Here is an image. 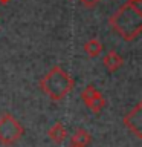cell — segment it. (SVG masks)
<instances>
[{"label": "cell", "instance_id": "1", "mask_svg": "<svg viewBox=\"0 0 142 147\" xmlns=\"http://www.w3.org/2000/svg\"><path fill=\"white\" fill-rule=\"evenodd\" d=\"M112 29L125 41H133L142 32V9L141 5L127 2L109 18Z\"/></svg>", "mask_w": 142, "mask_h": 147}, {"label": "cell", "instance_id": "2", "mask_svg": "<svg viewBox=\"0 0 142 147\" xmlns=\"http://www.w3.org/2000/svg\"><path fill=\"white\" fill-rule=\"evenodd\" d=\"M73 78L60 66H54L40 80V89L52 101H61L66 98L73 89Z\"/></svg>", "mask_w": 142, "mask_h": 147}, {"label": "cell", "instance_id": "3", "mask_svg": "<svg viewBox=\"0 0 142 147\" xmlns=\"http://www.w3.org/2000/svg\"><path fill=\"white\" fill-rule=\"evenodd\" d=\"M25 133V129L11 113L0 117V142L3 146H14Z\"/></svg>", "mask_w": 142, "mask_h": 147}, {"label": "cell", "instance_id": "4", "mask_svg": "<svg viewBox=\"0 0 142 147\" xmlns=\"http://www.w3.org/2000/svg\"><path fill=\"white\" fill-rule=\"evenodd\" d=\"M81 100L87 106V109L92 110L93 113H101L102 109L105 107V100L101 95V92L95 86L89 84L84 90L81 92Z\"/></svg>", "mask_w": 142, "mask_h": 147}, {"label": "cell", "instance_id": "5", "mask_svg": "<svg viewBox=\"0 0 142 147\" xmlns=\"http://www.w3.org/2000/svg\"><path fill=\"white\" fill-rule=\"evenodd\" d=\"M124 124L137 140H141L142 138V103H137L135 109H131L124 117Z\"/></svg>", "mask_w": 142, "mask_h": 147}, {"label": "cell", "instance_id": "6", "mask_svg": "<svg viewBox=\"0 0 142 147\" xmlns=\"http://www.w3.org/2000/svg\"><path fill=\"white\" fill-rule=\"evenodd\" d=\"M102 64L109 72H116L124 66V58L116 52V51H109V52L102 57Z\"/></svg>", "mask_w": 142, "mask_h": 147}, {"label": "cell", "instance_id": "7", "mask_svg": "<svg viewBox=\"0 0 142 147\" xmlns=\"http://www.w3.org/2000/svg\"><path fill=\"white\" fill-rule=\"evenodd\" d=\"M48 136L54 144H61L67 138V130L63 126V123H55L52 127L48 130Z\"/></svg>", "mask_w": 142, "mask_h": 147}, {"label": "cell", "instance_id": "8", "mask_svg": "<svg viewBox=\"0 0 142 147\" xmlns=\"http://www.w3.org/2000/svg\"><path fill=\"white\" fill-rule=\"evenodd\" d=\"M90 133L86 129H76L70 138V147H87L90 144Z\"/></svg>", "mask_w": 142, "mask_h": 147}, {"label": "cell", "instance_id": "9", "mask_svg": "<svg viewBox=\"0 0 142 147\" xmlns=\"http://www.w3.org/2000/svg\"><path fill=\"white\" fill-rule=\"evenodd\" d=\"M84 51L90 58H96L102 54V43L98 38H89L84 43Z\"/></svg>", "mask_w": 142, "mask_h": 147}, {"label": "cell", "instance_id": "10", "mask_svg": "<svg viewBox=\"0 0 142 147\" xmlns=\"http://www.w3.org/2000/svg\"><path fill=\"white\" fill-rule=\"evenodd\" d=\"M82 6H86V8H93V6H96L101 0H78Z\"/></svg>", "mask_w": 142, "mask_h": 147}, {"label": "cell", "instance_id": "11", "mask_svg": "<svg viewBox=\"0 0 142 147\" xmlns=\"http://www.w3.org/2000/svg\"><path fill=\"white\" fill-rule=\"evenodd\" d=\"M128 2H130V3H135V5H141L142 0H128Z\"/></svg>", "mask_w": 142, "mask_h": 147}, {"label": "cell", "instance_id": "12", "mask_svg": "<svg viewBox=\"0 0 142 147\" xmlns=\"http://www.w3.org/2000/svg\"><path fill=\"white\" fill-rule=\"evenodd\" d=\"M8 2H11V0H0V3H2V5H6Z\"/></svg>", "mask_w": 142, "mask_h": 147}]
</instances>
